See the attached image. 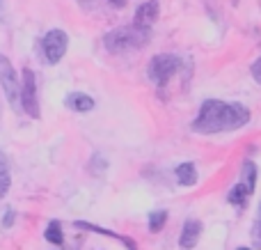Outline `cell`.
<instances>
[{
	"mask_svg": "<svg viewBox=\"0 0 261 250\" xmlns=\"http://www.w3.org/2000/svg\"><path fill=\"white\" fill-rule=\"evenodd\" d=\"M252 243L254 248H261V202L257 207V216H254V223H252Z\"/></svg>",
	"mask_w": 261,
	"mask_h": 250,
	"instance_id": "17",
	"label": "cell"
},
{
	"mask_svg": "<svg viewBox=\"0 0 261 250\" xmlns=\"http://www.w3.org/2000/svg\"><path fill=\"white\" fill-rule=\"evenodd\" d=\"M250 122V110L236 101L206 99L199 106V113L193 122V131L202 136L239 131Z\"/></svg>",
	"mask_w": 261,
	"mask_h": 250,
	"instance_id": "1",
	"label": "cell"
},
{
	"mask_svg": "<svg viewBox=\"0 0 261 250\" xmlns=\"http://www.w3.org/2000/svg\"><path fill=\"white\" fill-rule=\"evenodd\" d=\"M248 197H250V193H248V188L243 186V184H234V188L229 191V195H227V202L229 205H234V207H239V209H243L245 205H248Z\"/></svg>",
	"mask_w": 261,
	"mask_h": 250,
	"instance_id": "15",
	"label": "cell"
},
{
	"mask_svg": "<svg viewBox=\"0 0 261 250\" xmlns=\"http://www.w3.org/2000/svg\"><path fill=\"white\" fill-rule=\"evenodd\" d=\"M44 239L55 248H62L64 246V232H62V223L60 220H50L44 230Z\"/></svg>",
	"mask_w": 261,
	"mask_h": 250,
	"instance_id": "13",
	"label": "cell"
},
{
	"mask_svg": "<svg viewBox=\"0 0 261 250\" xmlns=\"http://www.w3.org/2000/svg\"><path fill=\"white\" fill-rule=\"evenodd\" d=\"M158 14H161V5H158V0H144V3L135 9L133 26L142 28V30H151V26L158 21Z\"/></svg>",
	"mask_w": 261,
	"mask_h": 250,
	"instance_id": "7",
	"label": "cell"
},
{
	"mask_svg": "<svg viewBox=\"0 0 261 250\" xmlns=\"http://www.w3.org/2000/svg\"><path fill=\"white\" fill-rule=\"evenodd\" d=\"M236 250H252V248H248V246H243V248H236Z\"/></svg>",
	"mask_w": 261,
	"mask_h": 250,
	"instance_id": "22",
	"label": "cell"
},
{
	"mask_svg": "<svg viewBox=\"0 0 261 250\" xmlns=\"http://www.w3.org/2000/svg\"><path fill=\"white\" fill-rule=\"evenodd\" d=\"M151 41V30H142L138 26H119L115 30L106 32L103 35V48L108 53L117 55V53H126V51L135 48H144Z\"/></svg>",
	"mask_w": 261,
	"mask_h": 250,
	"instance_id": "2",
	"label": "cell"
},
{
	"mask_svg": "<svg viewBox=\"0 0 261 250\" xmlns=\"http://www.w3.org/2000/svg\"><path fill=\"white\" fill-rule=\"evenodd\" d=\"M3 7H5V0H0V18H3Z\"/></svg>",
	"mask_w": 261,
	"mask_h": 250,
	"instance_id": "21",
	"label": "cell"
},
{
	"mask_svg": "<svg viewBox=\"0 0 261 250\" xmlns=\"http://www.w3.org/2000/svg\"><path fill=\"white\" fill-rule=\"evenodd\" d=\"M18 104L21 110L32 119L41 117V108H39V96H37V76L32 69H23L21 71V90H18Z\"/></svg>",
	"mask_w": 261,
	"mask_h": 250,
	"instance_id": "4",
	"label": "cell"
},
{
	"mask_svg": "<svg viewBox=\"0 0 261 250\" xmlns=\"http://www.w3.org/2000/svg\"><path fill=\"white\" fill-rule=\"evenodd\" d=\"M179 67H181L179 55H174V53H158V55H153V58L149 60L147 76H149V81H151L153 85L163 87V85H167V83H170V78L174 76L176 71H179Z\"/></svg>",
	"mask_w": 261,
	"mask_h": 250,
	"instance_id": "3",
	"label": "cell"
},
{
	"mask_svg": "<svg viewBox=\"0 0 261 250\" xmlns=\"http://www.w3.org/2000/svg\"><path fill=\"white\" fill-rule=\"evenodd\" d=\"M67 51H69V35L64 30H60V28H53V30H48L41 37V53H44L48 64H58L67 55Z\"/></svg>",
	"mask_w": 261,
	"mask_h": 250,
	"instance_id": "5",
	"label": "cell"
},
{
	"mask_svg": "<svg viewBox=\"0 0 261 250\" xmlns=\"http://www.w3.org/2000/svg\"><path fill=\"white\" fill-rule=\"evenodd\" d=\"M241 184L248 188V193L252 195L254 188H257V163L252 159H245L241 165Z\"/></svg>",
	"mask_w": 261,
	"mask_h": 250,
	"instance_id": "12",
	"label": "cell"
},
{
	"mask_svg": "<svg viewBox=\"0 0 261 250\" xmlns=\"http://www.w3.org/2000/svg\"><path fill=\"white\" fill-rule=\"evenodd\" d=\"M174 177L179 186H195L197 184V168H195L193 161H184L174 168Z\"/></svg>",
	"mask_w": 261,
	"mask_h": 250,
	"instance_id": "11",
	"label": "cell"
},
{
	"mask_svg": "<svg viewBox=\"0 0 261 250\" xmlns=\"http://www.w3.org/2000/svg\"><path fill=\"white\" fill-rule=\"evenodd\" d=\"M73 228L87 230V232H94V234H103V237H110V239H115V241L124 243V248H126V250H138V243H135L130 237H126V234H119V232H113V230H108V228H101V225L87 223V220H76V223H73Z\"/></svg>",
	"mask_w": 261,
	"mask_h": 250,
	"instance_id": "9",
	"label": "cell"
},
{
	"mask_svg": "<svg viewBox=\"0 0 261 250\" xmlns=\"http://www.w3.org/2000/svg\"><path fill=\"white\" fill-rule=\"evenodd\" d=\"M110 3H113L115 7H119V9H122V7H126V0H110Z\"/></svg>",
	"mask_w": 261,
	"mask_h": 250,
	"instance_id": "20",
	"label": "cell"
},
{
	"mask_svg": "<svg viewBox=\"0 0 261 250\" xmlns=\"http://www.w3.org/2000/svg\"><path fill=\"white\" fill-rule=\"evenodd\" d=\"M250 73H252V78L261 85V58H257L252 62V67H250Z\"/></svg>",
	"mask_w": 261,
	"mask_h": 250,
	"instance_id": "18",
	"label": "cell"
},
{
	"mask_svg": "<svg viewBox=\"0 0 261 250\" xmlns=\"http://www.w3.org/2000/svg\"><path fill=\"white\" fill-rule=\"evenodd\" d=\"M9 186H12V170H9V161L7 156L0 152V200L7 195Z\"/></svg>",
	"mask_w": 261,
	"mask_h": 250,
	"instance_id": "14",
	"label": "cell"
},
{
	"mask_svg": "<svg viewBox=\"0 0 261 250\" xmlns=\"http://www.w3.org/2000/svg\"><path fill=\"white\" fill-rule=\"evenodd\" d=\"M202 220L197 218H188L181 228V234H179V248L181 250H193L195 246L199 243V237H202Z\"/></svg>",
	"mask_w": 261,
	"mask_h": 250,
	"instance_id": "8",
	"label": "cell"
},
{
	"mask_svg": "<svg viewBox=\"0 0 261 250\" xmlns=\"http://www.w3.org/2000/svg\"><path fill=\"white\" fill-rule=\"evenodd\" d=\"M14 220H16V211L7 209V211H5V216H3V228H12Z\"/></svg>",
	"mask_w": 261,
	"mask_h": 250,
	"instance_id": "19",
	"label": "cell"
},
{
	"mask_svg": "<svg viewBox=\"0 0 261 250\" xmlns=\"http://www.w3.org/2000/svg\"><path fill=\"white\" fill-rule=\"evenodd\" d=\"M0 87H3L5 96H7L9 106L14 110L21 108L18 104V90H21V81H18V73L14 69V64L9 62L7 55H0Z\"/></svg>",
	"mask_w": 261,
	"mask_h": 250,
	"instance_id": "6",
	"label": "cell"
},
{
	"mask_svg": "<svg viewBox=\"0 0 261 250\" xmlns=\"http://www.w3.org/2000/svg\"><path fill=\"white\" fill-rule=\"evenodd\" d=\"M64 106L69 110H73V113H90V110H94L96 101L85 92H69L64 96Z\"/></svg>",
	"mask_w": 261,
	"mask_h": 250,
	"instance_id": "10",
	"label": "cell"
},
{
	"mask_svg": "<svg viewBox=\"0 0 261 250\" xmlns=\"http://www.w3.org/2000/svg\"><path fill=\"white\" fill-rule=\"evenodd\" d=\"M165 223H167V211L165 209H156V211H151L149 214V232H161L163 228H165Z\"/></svg>",
	"mask_w": 261,
	"mask_h": 250,
	"instance_id": "16",
	"label": "cell"
}]
</instances>
